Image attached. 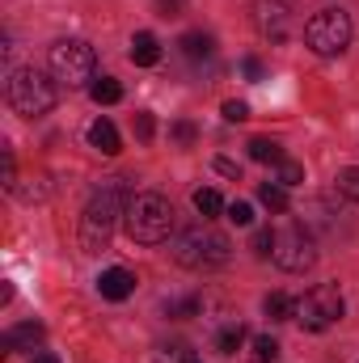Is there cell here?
I'll list each match as a JSON object with an SVG mask.
<instances>
[{
  "mask_svg": "<svg viewBox=\"0 0 359 363\" xmlns=\"http://www.w3.org/2000/svg\"><path fill=\"white\" fill-rule=\"evenodd\" d=\"M127 203H131V186L127 178H106L85 203V216H81V245L89 254H101L110 245V233L114 224L127 216Z\"/></svg>",
  "mask_w": 359,
  "mask_h": 363,
  "instance_id": "6da1fadb",
  "label": "cell"
},
{
  "mask_svg": "<svg viewBox=\"0 0 359 363\" xmlns=\"http://www.w3.org/2000/svg\"><path fill=\"white\" fill-rule=\"evenodd\" d=\"M170 254L186 271H216V267H224L233 258V241L220 228H211V224H190V228H182L174 237Z\"/></svg>",
  "mask_w": 359,
  "mask_h": 363,
  "instance_id": "7a4b0ae2",
  "label": "cell"
},
{
  "mask_svg": "<svg viewBox=\"0 0 359 363\" xmlns=\"http://www.w3.org/2000/svg\"><path fill=\"white\" fill-rule=\"evenodd\" d=\"M123 228H127V237H131L136 245H161V241H170V228H174V207H170V199L157 194V190L131 194L127 216H123Z\"/></svg>",
  "mask_w": 359,
  "mask_h": 363,
  "instance_id": "3957f363",
  "label": "cell"
},
{
  "mask_svg": "<svg viewBox=\"0 0 359 363\" xmlns=\"http://www.w3.org/2000/svg\"><path fill=\"white\" fill-rule=\"evenodd\" d=\"M4 101H9L21 118H43V114H51L55 101H60L55 77H47V72H38V68H17V72H9V81H4Z\"/></svg>",
  "mask_w": 359,
  "mask_h": 363,
  "instance_id": "277c9868",
  "label": "cell"
},
{
  "mask_svg": "<svg viewBox=\"0 0 359 363\" xmlns=\"http://www.w3.org/2000/svg\"><path fill=\"white\" fill-rule=\"evenodd\" d=\"M47 68H51V77L60 81V85H68V89H81V85H93L97 77V55H93L89 43H81V38H64V43H55L51 47V55H47Z\"/></svg>",
  "mask_w": 359,
  "mask_h": 363,
  "instance_id": "5b68a950",
  "label": "cell"
},
{
  "mask_svg": "<svg viewBox=\"0 0 359 363\" xmlns=\"http://www.w3.org/2000/svg\"><path fill=\"white\" fill-rule=\"evenodd\" d=\"M343 313H347L343 291H338L334 283H317L313 291H304V300H300V308H296V321H300L304 330L321 334V330L338 325V321H343Z\"/></svg>",
  "mask_w": 359,
  "mask_h": 363,
  "instance_id": "8992f818",
  "label": "cell"
},
{
  "mask_svg": "<svg viewBox=\"0 0 359 363\" xmlns=\"http://www.w3.org/2000/svg\"><path fill=\"white\" fill-rule=\"evenodd\" d=\"M304 43L317 51V55H343L351 47V17L343 9H321L309 26H304Z\"/></svg>",
  "mask_w": 359,
  "mask_h": 363,
  "instance_id": "52a82bcc",
  "label": "cell"
},
{
  "mask_svg": "<svg viewBox=\"0 0 359 363\" xmlns=\"http://www.w3.org/2000/svg\"><path fill=\"white\" fill-rule=\"evenodd\" d=\"M270 262H275L279 271H287V274H304L309 271V267L317 262V245H313L309 228H304V224H287V228H279V233H275Z\"/></svg>",
  "mask_w": 359,
  "mask_h": 363,
  "instance_id": "ba28073f",
  "label": "cell"
},
{
  "mask_svg": "<svg viewBox=\"0 0 359 363\" xmlns=\"http://www.w3.org/2000/svg\"><path fill=\"white\" fill-rule=\"evenodd\" d=\"M131 291H136V274L127 271V267H110V271L97 274V296H101V300H114V304H118V300H127Z\"/></svg>",
  "mask_w": 359,
  "mask_h": 363,
  "instance_id": "9c48e42d",
  "label": "cell"
},
{
  "mask_svg": "<svg viewBox=\"0 0 359 363\" xmlns=\"http://www.w3.org/2000/svg\"><path fill=\"white\" fill-rule=\"evenodd\" d=\"M43 342V325L38 321H26V325H13L4 338H0V351L13 355V351H34Z\"/></svg>",
  "mask_w": 359,
  "mask_h": 363,
  "instance_id": "30bf717a",
  "label": "cell"
},
{
  "mask_svg": "<svg viewBox=\"0 0 359 363\" xmlns=\"http://www.w3.org/2000/svg\"><path fill=\"white\" fill-rule=\"evenodd\" d=\"M89 148H97L101 157H118L123 152V140H118V131H114L110 118H93L89 123Z\"/></svg>",
  "mask_w": 359,
  "mask_h": 363,
  "instance_id": "8fae6325",
  "label": "cell"
},
{
  "mask_svg": "<svg viewBox=\"0 0 359 363\" xmlns=\"http://www.w3.org/2000/svg\"><path fill=\"white\" fill-rule=\"evenodd\" d=\"M127 55H131L136 68H153V64H161V43H157V34L140 30V34L131 38V47H127Z\"/></svg>",
  "mask_w": 359,
  "mask_h": 363,
  "instance_id": "7c38bea8",
  "label": "cell"
},
{
  "mask_svg": "<svg viewBox=\"0 0 359 363\" xmlns=\"http://www.w3.org/2000/svg\"><path fill=\"white\" fill-rule=\"evenodd\" d=\"M182 55H186V60H194V64H199V60H211V51H216V38H211V34H203V30H190V34H182Z\"/></svg>",
  "mask_w": 359,
  "mask_h": 363,
  "instance_id": "4fadbf2b",
  "label": "cell"
},
{
  "mask_svg": "<svg viewBox=\"0 0 359 363\" xmlns=\"http://www.w3.org/2000/svg\"><path fill=\"white\" fill-rule=\"evenodd\" d=\"M296 308H300V300H292L287 291H270L267 300H263V313H267L270 321H292Z\"/></svg>",
  "mask_w": 359,
  "mask_h": 363,
  "instance_id": "5bb4252c",
  "label": "cell"
},
{
  "mask_svg": "<svg viewBox=\"0 0 359 363\" xmlns=\"http://www.w3.org/2000/svg\"><path fill=\"white\" fill-rule=\"evenodd\" d=\"M250 161H258V165H279V161H283V148H279L275 140H267V135H254V140H250Z\"/></svg>",
  "mask_w": 359,
  "mask_h": 363,
  "instance_id": "9a60e30c",
  "label": "cell"
},
{
  "mask_svg": "<svg viewBox=\"0 0 359 363\" xmlns=\"http://www.w3.org/2000/svg\"><path fill=\"white\" fill-rule=\"evenodd\" d=\"M89 97L97 106H114V101H123V85H118L114 77H97L89 85Z\"/></svg>",
  "mask_w": 359,
  "mask_h": 363,
  "instance_id": "2e32d148",
  "label": "cell"
},
{
  "mask_svg": "<svg viewBox=\"0 0 359 363\" xmlns=\"http://www.w3.org/2000/svg\"><path fill=\"white\" fill-rule=\"evenodd\" d=\"M241 342H245V325H241V321H228V325L216 334V351H220V355H237Z\"/></svg>",
  "mask_w": 359,
  "mask_h": 363,
  "instance_id": "e0dca14e",
  "label": "cell"
},
{
  "mask_svg": "<svg viewBox=\"0 0 359 363\" xmlns=\"http://www.w3.org/2000/svg\"><path fill=\"white\" fill-rule=\"evenodd\" d=\"M258 203L267 207V211H287V186H279V182H263L258 186Z\"/></svg>",
  "mask_w": 359,
  "mask_h": 363,
  "instance_id": "ac0fdd59",
  "label": "cell"
},
{
  "mask_svg": "<svg viewBox=\"0 0 359 363\" xmlns=\"http://www.w3.org/2000/svg\"><path fill=\"white\" fill-rule=\"evenodd\" d=\"M194 207H199V216H203V220H211V216H220V211H224V199H220V190L203 186V190H194Z\"/></svg>",
  "mask_w": 359,
  "mask_h": 363,
  "instance_id": "d6986e66",
  "label": "cell"
},
{
  "mask_svg": "<svg viewBox=\"0 0 359 363\" xmlns=\"http://www.w3.org/2000/svg\"><path fill=\"white\" fill-rule=\"evenodd\" d=\"M334 190H338L343 199L359 203V165H347V169H338V178H334Z\"/></svg>",
  "mask_w": 359,
  "mask_h": 363,
  "instance_id": "ffe728a7",
  "label": "cell"
},
{
  "mask_svg": "<svg viewBox=\"0 0 359 363\" xmlns=\"http://www.w3.org/2000/svg\"><path fill=\"white\" fill-rule=\"evenodd\" d=\"M165 313H170L174 321H186V317H199V313H203V300H199V296H186V300H174V304H165Z\"/></svg>",
  "mask_w": 359,
  "mask_h": 363,
  "instance_id": "44dd1931",
  "label": "cell"
},
{
  "mask_svg": "<svg viewBox=\"0 0 359 363\" xmlns=\"http://www.w3.org/2000/svg\"><path fill=\"white\" fill-rule=\"evenodd\" d=\"M275 169H279V178H275L279 186H300V182H304V165H296V161H287V157H283Z\"/></svg>",
  "mask_w": 359,
  "mask_h": 363,
  "instance_id": "7402d4cb",
  "label": "cell"
},
{
  "mask_svg": "<svg viewBox=\"0 0 359 363\" xmlns=\"http://www.w3.org/2000/svg\"><path fill=\"white\" fill-rule=\"evenodd\" d=\"M254 359L258 363H275L279 359V342L267 338V334H258V338H254Z\"/></svg>",
  "mask_w": 359,
  "mask_h": 363,
  "instance_id": "603a6c76",
  "label": "cell"
},
{
  "mask_svg": "<svg viewBox=\"0 0 359 363\" xmlns=\"http://www.w3.org/2000/svg\"><path fill=\"white\" fill-rule=\"evenodd\" d=\"M250 250H254L258 258H270V250H275V233H270V228H254V241H250Z\"/></svg>",
  "mask_w": 359,
  "mask_h": 363,
  "instance_id": "cb8c5ba5",
  "label": "cell"
},
{
  "mask_svg": "<svg viewBox=\"0 0 359 363\" xmlns=\"http://www.w3.org/2000/svg\"><path fill=\"white\" fill-rule=\"evenodd\" d=\"M228 220H233L237 228H250V224H254V207H250V203H228Z\"/></svg>",
  "mask_w": 359,
  "mask_h": 363,
  "instance_id": "d4e9b609",
  "label": "cell"
},
{
  "mask_svg": "<svg viewBox=\"0 0 359 363\" xmlns=\"http://www.w3.org/2000/svg\"><path fill=\"white\" fill-rule=\"evenodd\" d=\"M170 135H174L178 144H194V135H199V131H194V123H186V118H182V123L170 127Z\"/></svg>",
  "mask_w": 359,
  "mask_h": 363,
  "instance_id": "484cf974",
  "label": "cell"
},
{
  "mask_svg": "<svg viewBox=\"0 0 359 363\" xmlns=\"http://www.w3.org/2000/svg\"><path fill=\"white\" fill-rule=\"evenodd\" d=\"M224 118L228 123H245L250 118V106L245 101H224Z\"/></svg>",
  "mask_w": 359,
  "mask_h": 363,
  "instance_id": "4316f807",
  "label": "cell"
},
{
  "mask_svg": "<svg viewBox=\"0 0 359 363\" xmlns=\"http://www.w3.org/2000/svg\"><path fill=\"white\" fill-rule=\"evenodd\" d=\"M211 165H216V174H224V178L241 182V165H237V161H228V157H216Z\"/></svg>",
  "mask_w": 359,
  "mask_h": 363,
  "instance_id": "83f0119b",
  "label": "cell"
},
{
  "mask_svg": "<svg viewBox=\"0 0 359 363\" xmlns=\"http://www.w3.org/2000/svg\"><path fill=\"white\" fill-rule=\"evenodd\" d=\"M136 135H140V140H153V135H157L153 114H136Z\"/></svg>",
  "mask_w": 359,
  "mask_h": 363,
  "instance_id": "f1b7e54d",
  "label": "cell"
},
{
  "mask_svg": "<svg viewBox=\"0 0 359 363\" xmlns=\"http://www.w3.org/2000/svg\"><path fill=\"white\" fill-rule=\"evenodd\" d=\"M241 72H245L250 81H263V64H258L254 55H250V60H241Z\"/></svg>",
  "mask_w": 359,
  "mask_h": 363,
  "instance_id": "f546056e",
  "label": "cell"
},
{
  "mask_svg": "<svg viewBox=\"0 0 359 363\" xmlns=\"http://www.w3.org/2000/svg\"><path fill=\"white\" fill-rule=\"evenodd\" d=\"M178 9H182V0H157V13L161 17H178Z\"/></svg>",
  "mask_w": 359,
  "mask_h": 363,
  "instance_id": "4dcf8cb0",
  "label": "cell"
},
{
  "mask_svg": "<svg viewBox=\"0 0 359 363\" xmlns=\"http://www.w3.org/2000/svg\"><path fill=\"white\" fill-rule=\"evenodd\" d=\"M34 363H60V359H55L51 351H38V355H34Z\"/></svg>",
  "mask_w": 359,
  "mask_h": 363,
  "instance_id": "1f68e13d",
  "label": "cell"
},
{
  "mask_svg": "<svg viewBox=\"0 0 359 363\" xmlns=\"http://www.w3.org/2000/svg\"><path fill=\"white\" fill-rule=\"evenodd\" d=\"M182 363H199V359H194V355H186V359H182Z\"/></svg>",
  "mask_w": 359,
  "mask_h": 363,
  "instance_id": "d6a6232c",
  "label": "cell"
}]
</instances>
